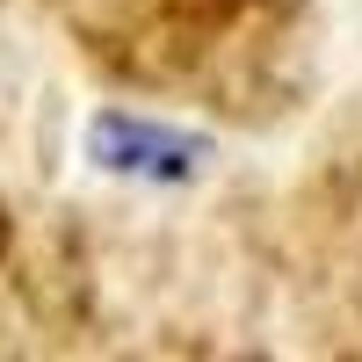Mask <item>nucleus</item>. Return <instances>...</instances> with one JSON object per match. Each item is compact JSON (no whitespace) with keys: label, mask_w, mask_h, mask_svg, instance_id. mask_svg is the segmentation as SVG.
Segmentation results:
<instances>
[{"label":"nucleus","mask_w":362,"mask_h":362,"mask_svg":"<svg viewBox=\"0 0 362 362\" xmlns=\"http://www.w3.org/2000/svg\"><path fill=\"white\" fill-rule=\"evenodd\" d=\"M261 276L319 348H362V138L326 145L261 210Z\"/></svg>","instance_id":"obj_1"},{"label":"nucleus","mask_w":362,"mask_h":362,"mask_svg":"<svg viewBox=\"0 0 362 362\" xmlns=\"http://www.w3.org/2000/svg\"><path fill=\"white\" fill-rule=\"evenodd\" d=\"M29 8H37V15H44V8H66V0H29Z\"/></svg>","instance_id":"obj_2"}]
</instances>
